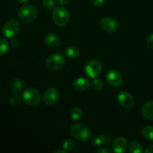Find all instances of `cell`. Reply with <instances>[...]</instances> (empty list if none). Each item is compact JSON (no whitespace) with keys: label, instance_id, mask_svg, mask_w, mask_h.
Instances as JSON below:
<instances>
[{"label":"cell","instance_id":"cell-24","mask_svg":"<svg viewBox=\"0 0 153 153\" xmlns=\"http://www.w3.org/2000/svg\"><path fill=\"white\" fill-rule=\"evenodd\" d=\"M21 101H22V98L18 94H15L9 99V103L12 105H18L20 104Z\"/></svg>","mask_w":153,"mask_h":153},{"label":"cell","instance_id":"cell-14","mask_svg":"<svg viewBox=\"0 0 153 153\" xmlns=\"http://www.w3.org/2000/svg\"><path fill=\"white\" fill-rule=\"evenodd\" d=\"M73 87L78 91H85L90 88V82L85 78H79L75 80Z\"/></svg>","mask_w":153,"mask_h":153},{"label":"cell","instance_id":"cell-8","mask_svg":"<svg viewBox=\"0 0 153 153\" xmlns=\"http://www.w3.org/2000/svg\"><path fill=\"white\" fill-rule=\"evenodd\" d=\"M117 102L121 107L124 108H130L134 104V99L130 93L123 91L117 96Z\"/></svg>","mask_w":153,"mask_h":153},{"label":"cell","instance_id":"cell-6","mask_svg":"<svg viewBox=\"0 0 153 153\" xmlns=\"http://www.w3.org/2000/svg\"><path fill=\"white\" fill-rule=\"evenodd\" d=\"M20 24L16 19H10L4 23L2 28V33L7 38H13L19 33Z\"/></svg>","mask_w":153,"mask_h":153},{"label":"cell","instance_id":"cell-21","mask_svg":"<svg viewBox=\"0 0 153 153\" xmlns=\"http://www.w3.org/2000/svg\"><path fill=\"white\" fill-rule=\"evenodd\" d=\"M105 137L103 134H98L92 140V145L94 147H99L105 143Z\"/></svg>","mask_w":153,"mask_h":153},{"label":"cell","instance_id":"cell-33","mask_svg":"<svg viewBox=\"0 0 153 153\" xmlns=\"http://www.w3.org/2000/svg\"><path fill=\"white\" fill-rule=\"evenodd\" d=\"M54 152V153H57V152H61V153H66L67 152V151L66 150H61V149H57V150H55V151H53V152Z\"/></svg>","mask_w":153,"mask_h":153},{"label":"cell","instance_id":"cell-5","mask_svg":"<svg viewBox=\"0 0 153 153\" xmlns=\"http://www.w3.org/2000/svg\"><path fill=\"white\" fill-rule=\"evenodd\" d=\"M24 102L29 106H37L40 102V94L37 89L28 88L22 94Z\"/></svg>","mask_w":153,"mask_h":153},{"label":"cell","instance_id":"cell-20","mask_svg":"<svg viewBox=\"0 0 153 153\" xmlns=\"http://www.w3.org/2000/svg\"><path fill=\"white\" fill-rule=\"evenodd\" d=\"M83 117V111L80 108L76 107L72 109L71 111V117L73 120L77 121L81 120Z\"/></svg>","mask_w":153,"mask_h":153},{"label":"cell","instance_id":"cell-4","mask_svg":"<svg viewBox=\"0 0 153 153\" xmlns=\"http://www.w3.org/2000/svg\"><path fill=\"white\" fill-rule=\"evenodd\" d=\"M52 19L58 26H64L69 22L70 13L65 7H55L52 13Z\"/></svg>","mask_w":153,"mask_h":153},{"label":"cell","instance_id":"cell-9","mask_svg":"<svg viewBox=\"0 0 153 153\" xmlns=\"http://www.w3.org/2000/svg\"><path fill=\"white\" fill-rule=\"evenodd\" d=\"M100 25L102 29L107 32H114L119 28L117 21L113 18L105 17L100 21Z\"/></svg>","mask_w":153,"mask_h":153},{"label":"cell","instance_id":"cell-32","mask_svg":"<svg viewBox=\"0 0 153 153\" xmlns=\"http://www.w3.org/2000/svg\"><path fill=\"white\" fill-rule=\"evenodd\" d=\"M145 152L146 153H153V145H151V146H148L147 148L145 150Z\"/></svg>","mask_w":153,"mask_h":153},{"label":"cell","instance_id":"cell-23","mask_svg":"<svg viewBox=\"0 0 153 153\" xmlns=\"http://www.w3.org/2000/svg\"><path fill=\"white\" fill-rule=\"evenodd\" d=\"M75 142L71 139H67L63 143V148L67 152H71L75 148Z\"/></svg>","mask_w":153,"mask_h":153},{"label":"cell","instance_id":"cell-34","mask_svg":"<svg viewBox=\"0 0 153 153\" xmlns=\"http://www.w3.org/2000/svg\"><path fill=\"white\" fill-rule=\"evenodd\" d=\"M17 1H18V2L21 3V4H24V3L26 2L28 0H17Z\"/></svg>","mask_w":153,"mask_h":153},{"label":"cell","instance_id":"cell-12","mask_svg":"<svg viewBox=\"0 0 153 153\" xmlns=\"http://www.w3.org/2000/svg\"><path fill=\"white\" fill-rule=\"evenodd\" d=\"M44 42L48 47L51 49H56L61 45V39L57 34L49 33L46 34L44 38Z\"/></svg>","mask_w":153,"mask_h":153},{"label":"cell","instance_id":"cell-16","mask_svg":"<svg viewBox=\"0 0 153 153\" xmlns=\"http://www.w3.org/2000/svg\"><path fill=\"white\" fill-rule=\"evenodd\" d=\"M65 54L70 58H77L80 55V50L76 46H71L65 49Z\"/></svg>","mask_w":153,"mask_h":153},{"label":"cell","instance_id":"cell-17","mask_svg":"<svg viewBox=\"0 0 153 153\" xmlns=\"http://www.w3.org/2000/svg\"><path fill=\"white\" fill-rule=\"evenodd\" d=\"M128 150L131 153L143 152V146L137 140H132L128 145Z\"/></svg>","mask_w":153,"mask_h":153},{"label":"cell","instance_id":"cell-29","mask_svg":"<svg viewBox=\"0 0 153 153\" xmlns=\"http://www.w3.org/2000/svg\"><path fill=\"white\" fill-rule=\"evenodd\" d=\"M94 4L97 7H100V6L103 5L104 3L105 2V0H93Z\"/></svg>","mask_w":153,"mask_h":153},{"label":"cell","instance_id":"cell-28","mask_svg":"<svg viewBox=\"0 0 153 153\" xmlns=\"http://www.w3.org/2000/svg\"><path fill=\"white\" fill-rule=\"evenodd\" d=\"M10 44L13 48H18L19 46V42L17 39L13 38L11 39V40H10Z\"/></svg>","mask_w":153,"mask_h":153},{"label":"cell","instance_id":"cell-31","mask_svg":"<svg viewBox=\"0 0 153 153\" xmlns=\"http://www.w3.org/2000/svg\"><path fill=\"white\" fill-rule=\"evenodd\" d=\"M57 3L59 4L60 5H66L70 2V0H56Z\"/></svg>","mask_w":153,"mask_h":153},{"label":"cell","instance_id":"cell-1","mask_svg":"<svg viewBox=\"0 0 153 153\" xmlns=\"http://www.w3.org/2000/svg\"><path fill=\"white\" fill-rule=\"evenodd\" d=\"M70 134L74 138L81 141H88L92 137V131L82 124H74L70 128Z\"/></svg>","mask_w":153,"mask_h":153},{"label":"cell","instance_id":"cell-13","mask_svg":"<svg viewBox=\"0 0 153 153\" xmlns=\"http://www.w3.org/2000/svg\"><path fill=\"white\" fill-rule=\"evenodd\" d=\"M127 139L124 137H119L114 141L113 150L117 153H123L126 150Z\"/></svg>","mask_w":153,"mask_h":153},{"label":"cell","instance_id":"cell-3","mask_svg":"<svg viewBox=\"0 0 153 153\" xmlns=\"http://www.w3.org/2000/svg\"><path fill=\"white\" fill-rule=\"evenodd\" d=\"M19 19L25 22H31L37 18V10L31 4H25L19 8L18 11Z\"/></svg>","mask_w":153,"mask_h":153},{"label":"cell","instance_id":"cell-27","mask_svg":"<svg viewBox=\"0 0 153 153\" xmlns=\"http://www.w3.org/2000/svg\"><path fill=\"white\" fill-rule=\"evenodd\" d=\"M146 45H147L148 48L153 49V34H151L146 40Z\"/></svg>","mask_w":153,"mask_h":153},{"label":"cell","instance_id":"cell-2","mask_svg":"<svg viewBox=\"0 0 153 153\" xmlns=\"http://www.w3.org/2000/svg\"><path fill=\"white\" fill-rule=\"evenodd\" d=\"M65 62V58L64 55L60 52H55L48 57L46 61V65L49 70L58 71L64 67Z\"/></svg>","mask_w":153,"mask_h":153},{"label":"cell","instance_id":"cell-25","mask_svg":"<svg viewBox=\"0 0 153 153\" xmlns=\"http://www.w3.org/2000/svg\"><path fill=\"white\" fill-rule=\"evenodd\" d=\"M92 87L95 91H100L103 88V82L98 79H95L92 83Z\"/></svg>","mask_w":153,"mask_h":153},{"label":"cell","instance_id":"cell-18","mask_svg":"<svg viewBox=\"0 0 153 153\" xmlns=\"http://www.w3.org/2000/svg\"><path fill=\"white\" fill-rule=\"evenodd\" d=\"M141 134L144 138L148 140H153V126H146L141 130Z\"/></svg>","mask_w":153,"mask_h":153},{"label":"cell","instance_id":"cell-15","mask_svg":"<svg viewBox=\"0 0 153 153\" xmlns=\"http://www.w3.org/2000/svg\"><path fill=\"white\" fill-rule=\"evenodd\" d=\"M141 114L143 117L149 120H153V101L145 103L141 108Z\"/></svg>","mask_w":153,"mask_h":153},{"label":"cell","instance_id":"cell-11","mask_svg":"<svg viewBox=\"0 0 153 153\" xmlns=\"http://www.w3.org/2000/svg\"><path fill=\"white\" fill-rule=\"evenodd\" d=\"M58 99V92L55 88H50L45 91L43 94V102L47 105H52L56 102Z\"/></svg>","mask_w":153,"mask_h":153},{"label":"cell","instance_id":"cell-7","mask_svg":"<svg viewBox=\"0 0 153 153\" xmlns=\"http://www.w3.org/2000/svg\"><path fill=\"white\" fill-rule=\"evenodd\" d=\"M102 71V64L97 60H91L87 63L85 68V74L91 79H96Z\"/></svg>","mask_w":153,"mask_h":153},{"label":"cell","instance_id":"cell-22","mask_svg":"<svg viewBox=\"0 0 153 153\" xmlns=\"http://www.w3.org/2000/svg\"><path fill=\"white\" fill-rule=\"evenodd\" d=\"M9 49V43L6 39L0 38V56L4 55Z\"/></svg>","mask_w":153,"mask_h":153},{"label":"cell","instance_id":"cell-26","mask_svg":"<svg viewBox=\"0 0 153 153\" xmlns=\"http://www.w3.org/2000/svg\"><path fill=\"white\" fill-rule=\"evenodd\" d=\"M43 5L48 10H52L55 7V0H43Z\"/></svg>","mask_w":153,"mask_h":153},{"label":"cell","instance_id":"cell-19","mask_svg":"<svg viewBox=\"0 0 153 153\" xmlns=\"http://www.w3.org/2000/svg\"><path fill=\"white\" fill-rule=\"evenodd\" d=\"M11 88L12 91H13L14 94H18L19 93L22 92V88H23V83L21 80L19 79H16V80L13 81V82L11 83Z\"/></svg>","mask_w":153,"mask_h":153},{"label":"cell","instance_id":"cell-30","mask_svg":"<svg viewBox=\"0 0 153 153\" xmlns=\"http://www.w3.org/2000/svg\"><path fill=\"white\" fill-rule=\"evenodd\" d=\"M97 152L98 153H111L112 151L111 150V149H109L108 148H102V149H99L98 151H97Z\"/></svg>","mask_w":153,"mask_h":153},{"label":"cell","instance_id":"cell-10","mask_svg":"<svg viewBox=\"0 0 153 153\" xmlns=\"http://www.w3.org/2000/svg\"><path fill=\"white\" fill-rule=\"evenodd\" d=\"M107 82L111 86L118 87L123 83V78L122 74L116 70H111L106 75Z\"/></svg>","mask_w":153,"mask_h":153}]
</instances>
